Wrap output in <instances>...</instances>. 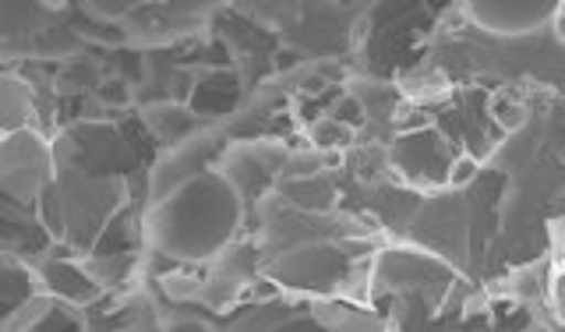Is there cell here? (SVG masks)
<instances>
[{
	"label": "cell",
	"instance_id": "cell-18",
	"mask_svg": "<svg viewBox=\"0 0 565 332\" xmlns=\"http://www.w3.org/2000/svg\"><path fill=\"white\" fill-rule=\"evenodd\" d=\"M335 107H340V110L332 114V120H340L343 128H361L364 120H367V114H364L358 96H343V103H335Z\"/></svg>",
	"mask_w": 565,
	"mask_h": 332
},
{
	"label": "cell",
	"instance_id": "cell-15",
	"mask_svg": "<svg viewBox=\"0 0 565 332\" xmlns=\"http://www.w3.org/2000/svg\"><path fill=\"white\" fill-rule=\"evenodd\" d=\"M234 99H237V82L230 78V75H212V78H205L199 85V89H194L188 107L199 117H205V114L230 110V103H234Z\"/></svg>",
	"mask_w": 565,
	"mask_h": 332
},
{
	"label": "cell",
	"instance_id": "cell-14",
	"mask_svg": "<svg viewBox=\"0 0 565 332\" xmlns=\"http://www.w3.org/2000/svg\"><path fill=\"white\" fill-rule=\"evenodd\" d=\"M32 128V93L22 78L0 75V135Z\"/></svg>",
	"mask_w": 565,
	"mask_h": 332
},
{
	"label": "cell",
	"instance_id": "cell-6",
	"mask_svg": "<svg viewBox=\"0 0 565 332\" xmlns=\"http://www.w3.org/2000/svg\"><path fill=\"white\" fill-rule=\"evenodd\" d=\"M53 167L85 173V178H128L138 167V149L120 125L110 120H75L50 138Z\"/></svg>",
	"mask_w": 565,
	"mask_h": 332
},
{
	"label": "cell",
	"instance_id": "cell-11",
	"mask_svg": "<svg viewBox=\"0 0 565 332\" xmlns=\"http://www.w3.org/2000/svg\"><path fill=\"white\" fill-rule=\"evenodd\" d=\"M209 125L205 117H199L191 107H184V103H149L146 110H141V128L149 131V138L159 146V149H173L188 142L191 135H199L202 128Z\"/></svg>",
	"mask_w": 565,
	"mask_h": 332
},
{
	"label": "cell",
	"instance_id": "cell-7",
	"mask_svg": "<svg viewBox=\"0 0 565 332\" xmlns=\"http://www.w3.org/2000/svg\"><path fill=\"white\" fill-rule=\"evenodd\" d=\"M456 160H459L456 146L438 128L403 131L396 142L388 146V163H393V170L403 178V184L420 191V195L446 191Z\"/></svg>",
	"mask_w": 565,
	"mask_h": 332
},
{
	"label": "cell",
	"instance_id": "cell-12",
	"mask_svg": "<svg viewBox=\"0 0 565 332\" xmlns=\"http://www.w3.org/2000/svg\"><path fill=\"white\" fill-rule=\"evenodd\" d=\"M35 293H40V283H35L29 261L14 255H0V319L29 304Z\"/></svg>",
	"mask_w": 565,
	"mask_h": 332
},
{
	"label": "cell",
	"instance_id": "cell-8",
	"mask_svg": "<svg viewBox=\"0 0 565 332\" xmlns=\"http://www.w3.org/2000/svg\"><path fill=\"white\" fill-rule=\"evenodd\" d=\"M287 160H290V152L282 142H276V138H237V142H230L226 152L220 156L216 170L241 191L247 216H252L255 205L276 188Z\"/></svg>",
	"mask_w": 565,
	"mask_h": 332
},
{
	"label": "cell",
	"instance_id": "cell-4",
	"mask_svg": "<svg viewBox=\"0 0 565 332\" xmlns=\"http://www.w3.org/2000/svg\"><path fill=\"white\" fill-rule=\"evenodd\" d=\"M371 258L375 255L353 240H297L265 261L262 279L287 297H343L367 304Z\"/></svg>",
	"mask_w": 565,
	"mask_h": 332
},
{
	"label": "cell",
	"instance_id": "cell-3",
	"mask_svg": "<svg viewBox=\"0 0 565 332\" xmlns=\"http://www.w3.org/2000/svg\"><path fill=\"white\" fill-rule=\"evenodd\" d=\"M128 202V178H85V173L53 167V178L40 195V219L53 240V251L85 258L96 251L103 231Z\"/></svg>",
	"mask_w": 565,
	"mask_h": 332
},
{
	"label": "cell",
	"instance_id": "cell-2",
	"mask_svg": "<svg viewBox=\"0 0 565 332\" xmlns=\"http://www.w3.org/2000/svg\"><path fill=\"white\" fill-rule=\"evenodd\" d=\"M53 178L50 138L22 128L0 138V255L35 261L53 251L40 195Z\"/></svg>",
	"mask_w": 565,
	"mask_h": 332
},
{
	"label": "cell",
	"instance_id": "cell-16",
	"mask_svg": "<svg viewBox=\"0 0 565 332\" xmlns=\"http://www.w3.org/2000/svg\"><path fill=\"white\" fill-rule=\"evenodd\" d=\"M308 138L318 152H332V149L350 146V128H343L340 120H332V117H318L308 131Z\"/></svg>",
	"mask_w": 565,
	"mask_h": 332
},
{
	"label": "cell",
	"instance_id": "cell-13",
	"mask_svg": "<svg viewBox=\"0 0 565 332\" xmlns=\"http://www.w3.org/2000/svg\"><path fill=\"white\" fill-rule=\"evenodd\" d=\"M273 195L287 199L290 205L300 208V213H315V216H322V213H329V208H335V191H332V184L322 178V173H311V178H294V181H276Z\"/></svg>",
	"mask_w": 565,
	"mask_h": 332
},
{
	"label": "cell",
	"instance_id": "cell-1",
	"mask_svg": "<svg viewBox=\"0 0 565 332\" xmlns=\"http://www.w3.org/2000/svg\"><path fill=\"white\" fill-rule=\"evenodd\" d=\"M247 205L216 167L173 184L141 213V240L173 266H202L241 240Z\"/></svg>",
	"mask_w": 565,
	"mask_h": 332
},
{
	"label": "cell",
	"instance_id": "cell-17",
	"mask_svg": "<svg viewBox=\"0 0 565 332\" xmlns=\"http://www.w3.org/2000/svg\"><path fill=\"white\" fill-rule=\"evenodd\" d=\"M491 114L499 117V125L509 128V131H520V128L526 125V117H530L520 99H502V103H494Z\"/></svg>",
	"mask_w": 565,
	"mask_h": 332
},
{
	"label": "cell",
	"instance_id": "cell-19",
	"mask_svg": "<svg viewBox=\"0 0 565 332\" xmlns=\"http://www.w3.org/2000/svg\"><path fill=\"white\" fill-rule=\"evenodd\" d=\"M163 332H216L205 319H194V314H177L163 325Z\"/></svg>",
	"mask_w": 565,
	"mask_h": 332
},
{
	"label": "cell",
	"instance_id": "cell-5",
	"mask_svg": "<svg viewBox=\"0 0 565 332\" xmlns=\"http://www.w3.org/2000/svg\"><path fill=\"white\" fill-rule=\"evenodd\" d=\"M223 332H388V322L361 301L276 293L241 311Z\"/></svg>",
	"mask_w": 565,
	"mask_h": 332
},
{
	"label": "cell",
	"instance_id": "cell-10",
	"mask_svg": "<svg viewBox=\"0 0 565 332\" xmlns=\"http://www.w3.org/2000/svg\"><path fill=\"white\" fill-rule=\"evenodd\" d=\"M32 272H35V283H40V293L53 297V301L71 304V308H93L99 297L106 293L93 276L85 272V266L78 258H67L50 251L43 258L29 261Z\"/></svg>",
	"mask_w": 565,
	"mask_h": 332
},
{
	"label": "cell",
	"instance_id": "cell-9",
	"mask_svg": "<svg viewBox=\"0 0 565 332\" xmlns=\"http://www.w3.org/2000/svg\"><path fill=\"white\" fill-rule=\"evenodd\" d=\"M467 19L491 36H530V32H541L544 25H555L562 19V4L558 0H534V4H523V0H509V4H467Z\"/></svg>",
	"mask_w": 565,
	"mask_h": 332
}]
</instances>
